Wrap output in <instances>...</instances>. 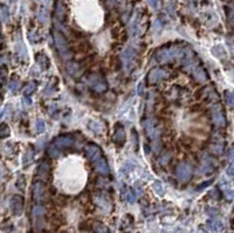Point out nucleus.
<instances>
[{"label":"nucleus","mask_w":234,"mask_h":233,"mask_svg":"<svg viewBox=\"0 0 234 233\" xmlns=\"http://www.w3.org/2000/svg\"><path fill=\"white\" fill-rule=\"evenodd\" d=\"M12 211L14 215H19L22 211V200L19 197H14L12 200Z\"/></svg>","instance_id":"1"}]
</instances>
